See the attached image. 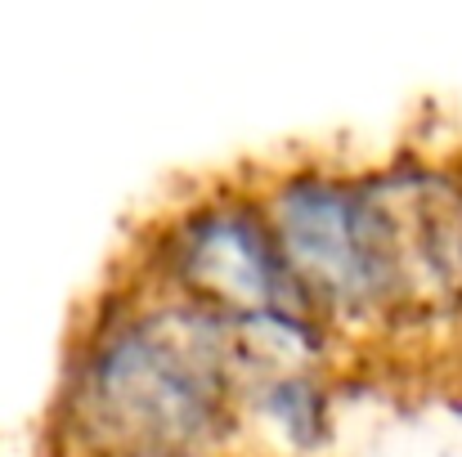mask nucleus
<instances>
[{
  "instance_id": "nucleus-1",
  "label": "nucleus",
  "mask_w": 462,
  "mask_h": 457,
  "mask_svg": "<svg viewBox=\"0 0 462 457\" xmlns=\"http://www.w3.org/2000/svg\"><path fill=\"white\" fill-rule=\"evenodd\" d=\"M238 431L234 336L157 288L104 309L68 359L54 431L68 457L220 453Z\"/></svg>"
},
{
  "instance_id": "nucleus-3",
  "label": "nucleus",
  "mask_w": 462,
  "mask_h": 457,
  "mask_svg": "<svg viewBox=\"0 0 462 457\" xmlns=\"http://www.w3.org/2000/svg\"><path fill=\"white\" fill-rule=\"evenodd\" d=\"M162 457H234L229 449H220V453H162Z\"/></svg>"
},
{
  "instance_id": "nucleus-2",
  "label": "nucleus",
  "mask_w": 462,
  "mask_h": 457,
  "mask_svg": "<svg viewBox=\"0 0 462 457\" xmlns=\"http://www.w3.org/2000/svg\"><path fill=\"white\" fill-rule=\"evenodd\" d=\"M274 251L328 341L386 336L400 323L391 224L373 179L301 170L256 188Z\"/></svg>"
}]
</instances>
